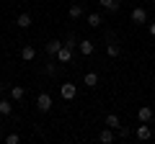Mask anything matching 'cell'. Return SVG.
Masks as SVG:
<instances>
[{"instance_id": "20", "label": "cell", "mask_w": 155, "mask_h": 144, "mask_svg": "<svg viewBox=\"0 0 155 144\" xmlns=\"http://www.w3.org/2000/svg\"><path fill=\"white\" fill-rule=\"evenodd\" d=\"M57 72H60V70H57L54 62H47V64H44V75H47V77H54Z\"/></svg>"}, {"instance_id": "16", "label": "cell", "mask_w": 155, "mask_h": 144, "mask_svg": "<svg viewBox=\"0 0 155 144\" xmlns=\"http://www.w3.org/2000/svg\"><path fill=\"white\" fill-rule=\"evenodd\" d=\"M106 126H109V129H114V131H116V129L122 126V118L116 116V113H109V116H106Z\"/></svg>"}, {"instance_id": "21", "label": "cell", "mask_w": 155, "mask_h": 144, "mask_svg": "<svg viewBox=\"0 0 155 144\" xmlns=\"http://www.w3.org/2000/svg\"><path fill=\"white\" fill-rule=\"evenodd\" d=\"M116 136H119V139H129V129L127 126H119V129H116Z\"/></svg>"}, {"instance_id": "9", "label": "cell", "mask_w": 155, "mask_h": 144, "mask_svg": "<svg viewBox=\"0 0 155 144\" xmlns=\"http://www.w3.org/2000/svg\"><path fill=\"white\" fill-rule=\"evenodd\" d=\"M67 16H70V21H80V18H83V5H80V3H72V5L67 8Z\"/></svg>"}, {"instance_id": "24", "label": "cell", "mask_w": 155, "mask_h": 144, "mask_svg": "<svg viewBox=\"0 0 155 144\" xmlns=\"http://www.w3.org/2000/svg\"><path fill=\"white\" fill-rule=\"evenodd\" d=\"M150 36H153V39H155V21L150 23Z\"/></svg>"}, {"instance_id": "15", "label": "cell", "mask_w": 155, "mask_h": 144, "mask_svg": "<svg viewBox=\"0 0 155 144\" xmlns=\"http://www.w3.org/2000/svg\"><path fill=\"white\" fill-rule=\"evenodd\" d=\"M114 136H116V134H114V129H109V126H106L104 131L98 134V142H104V144H111V142H114Z\"/></svg>"}, {"instance_id": "4", "label": "cell", "mask_w": 155, "mask_h": 144, "mask_svg": "<svg viewBox=\"0 0 155 144\" xmlns=\"http://www.w3.org/2000/svg\"><path fill=\"white\" fill-rule=\"evenodd\" d=\"M129 21L134 23V26H142V23H147V11H145L142 5H137L132 11V16H129Z\"/></svg>"}, {"instance_id": "25", "label": "cell", "mask_w": 155, "mask_h": 144, "mask_svg": "<svg viewBox=\"0 0 155 144\" xmlns=\"http://www.w3.org/2000/svg\"><path fill=\"white\" fill-rule=\"evenodd\" d=\"M0 139H3V126H0Z\"/></svg>"}, {"instance_id": "19", "label": "cell", "mask_w": 155, "mask_h": 144, "mask_svg": "<svg viewBox=\"0 0 155 144\" xmlns=\"http://www.w3.org/2000/svg\"><path fill=\"white\" fill-rule=\"evenodd\" d=\"M11 113H13L11 100H0V116H11Z\"/></svg>"}, {"instance_id": "12", "label": "cell", "mask_w": 155, "mask_h": 144, "mask_svg": "<svg viewBox=\"0 0 155 144\" xmlns=\"http://www.w3.org/2000/svg\"><path fill=\"white\" fill-rule=\"evenodd\" d=\"M98 5L104 8V11H109V13H116L122 3H119V0H98Z\"/></svg>"}, {"instance_id": "18", "label": "cell", "mask_w": 155, "mask_h": 144, "mask_svg": "<svg viewBox=\"0 0 155 144\" xmlns=\"http://www.w3.org/2000/svg\"><path fill=\"white\" fill-rule=\"evenodd\" d=\"M16 26L18 28H28L31 26V16H28V13H21V16L16 18Z\"/></svg>"}, {"instance_id": "6", "label": "cell", "mask_w": 155, "mask_h": 144, "mask_svg": "<svg viewBox=\"0 0 155 144\" xmlns=\"http://www.w3.org/2000/svg\"><path fill=\"white\" fill-rule=\"evenodd\" d=\"M153 113H155V108H153V105H142V108L137 111V118H140L142 124H153V118H155Z\"/></svg>"}, {"instance_id": "27", "label": "cell", "mask_w": 155, "mask_h": 144, "mask_svg": "<svg viewBox=\"0 0 155 144\" xmlns=\"http://www.w3.org/2000/svg\"><path fill=\"white\" fill-rule=\"evenodd\" d=\"M119 3H127V0H119Z\"/></svg>"}, {"instance_id": "1", "label": "cell", "mask_w": 155, "mask_h": 144, "mask_svg": "<svg viewBox=\"0 0 155 144\" xmlns=\"http://www.w3.org/2000/svg\"><path fill=\"white\" fill-rule=\"evenodd\" d=\"M60 95H62V100H75L78 98V85L75 83H62L60 85Z\"/></svg>"}, {"instance_id": "26", "label": "cell", "mask_w": 155, "mask_h": 144, "mask_svg": "<svg viewBox=\"0 0 155 144\" xmlns=\"http://www.w3.org/2000/svg\"><path fill=\"white\" fill-rule=\"evenodd\" d=\"M153 129H155V118H153Z\"/></svg>"}, {"instance_id": "13", "label": "cell", "mask_w": 155, "mask_h": 144, "mask_svg": "<svg viewBox=\"0 0 155 144\" xmlns=\"http://www.w3.org/2000/svg\"><path fill=\"white\" fill-rule=\"evenodd\" d=\"M83 85H88V88H98V72H85V75H83Z\"/></svg>"}, {"instance_id": "3", "label": "cell", "mask_w": 155, "mask_h": 144, "mask_svg": "<svg viewBox=\"0 0 155 144\" xmlns=\"http://www.w3.org/2000/svg\"><path fill=\"white\" fill-rule=\"evenodd\" d=\"M153 131H155V129L150 126V124H142V121H140V126L134 129V136H137L140 142H147V139L153 136Z\"/></svg>"}, {"instance_id": "28", "label": "cell", "mask_w": 155, "mask_h": 144, "mask_svg": "<svg viewBox=\"0 0 155 144\" xmlns=\"http://www.w3.org/2000/svg\"><path fill=\"white\" fill-rule=\"evenodd\" d=\"M153 108H155V100H153Z\"/></svg>"}, {"instance_id": "7", "label": "cell", "mask_w": 155, "mask_h": 144, "mask_svg": "<svg viewBox=\"0 0 155 144\" xmlns=\"http://www.w3.org/2000/svg\"><path fill=\"white\" fill-rule=\"evenodd\" d=\"M54 59L60 62V64H70V62H72V49H70V46H65V44H62V49L57 52V57H54Z\"/></svg>"}, {"instance_id": "14", "label": "cell", "mask_w": 155, "mask_h": 144, "mask_svg": "<svg viewBox=\"0 0 155 144\" xmlns=\"http://www.w3.org/2000/svg\"><path fill=\"white\" fill-rule=\"evenodd\" d=\"M78 49H80V54H83V57H91L96 46H93V41H88V39H85V41H80V44H78Z\"/></svg>"}, {"instance_id": "22", "label": "cell", "mask_w": 155, "mask_h": 144, "mask_svg": "<svg viewBox=\"0 0 155 144\" xmlns=\"http://www.w3.org/2000/svg\"><path fill=\"white\" fill-rule=\"evenodd\" d=\"M78 44H80V41H78L75 36H72V33H70V36H67V39H65V46H70V49H75Z\"/></svg>"}, {"instance_id": "10", "label": "cell", "mask_w": 155, "mask_h": 144, "mask_svg": "<svg viewBox=\"0 0 155 144\" xmlns=\"http://www.w3.org/2000/svg\"><path fill=\"white\" fill-rule=\"evenodd\" d=\"M62 44H65V41H60V39L47 41V57H57V52L62 49Z\"/></svg>"}, {"instance_id": "11", "label": "cell", "mask_w": 155, "mask_h": 144, "mask_svg": "<svg viewBox=\"0 0 155 144\" xmlns=\"http://www.w3.org/2000/svg\"><path fill=\"white\" fill-rule=\"evenodd\" d=\"M21 59H23V62H34V59H36V49H34L31 44H26V46L21 49Z\"/></svg>"}, {"instance_id": "8", "label": "cell", "mask_w": 155, "mask_h": 144, "mask_svg": "<svg viewBox=\"0 0 155 144\" xmlns=\"http://www.w3.org/2000/svg\"><path fill=\"white\" fill-rule=\"evenodd\" d=\"M23 98H26V88L23 85H11V100L13 103H21Z\"/></svg>"}, {"instance_id": "29", "label": "cell", "mask_w": 155, "mask_h": 144, "mask_svg": "<svg viewBox=\"0 0 155 144\" xmlns=\"http://www.w3.org/2000/svg\"><path fill=\"white\" fill-rule=\"evenodd\" d=\"M153 3H155V0H153Z\"/></svg>"}, {"instance_id": "17", "label": "cell", "mask_w": 155, "mask_h": 144, "mask_svg": "<svg viewBox=\"0 0 155 144\" xmlns=\"http://www.w3.org/2000/svg\"><path fill=\"white\" fill-rule=\"evenodd\" d=\"M101 23H104V16L101 13H88V26L91 28H98Z\"/></svg>"}, {"instance_id": "2", "label": "cell", "mask_w": 155, "mask_h": 144, "mask_svg": "<svg viewBox=\"0 0 155 144\" xmlns=\"http://www.w3.org/2000/svg\"><path fill=\"white\" fill-rule=\"evenodd\" d=\"M36 108H39L41 113H49V111H52V95H49V93H39V95H36Z\"/></svg>"}, {"instance_id": "5", "label": "cell", "mask_w": 155, "mask_h": 144, "mask_svg": "<svg viewBox=\"0 0 155 144\" xmlns=\"http://www.w3.org/2000/svg\"><path fill=\"white\" fill-rule=\"evenodd\" d=\"M106 41H109V44H106V57H109V59H116V57L122 54L119 41H116V39H106Z\"/></svg>"}, {"instance_id": "23", "label": "cell", "mask_w": 155, "mask_h": 144, "mask_svg": "<svg viewBox=\"0 0 155 144\" xmlns=\"http://www.w3.org/2000/svg\"><path fill=\"white\" fill-rule=\"evenodd\" d=\"M5 144H21V136H18V134H8V136H5Z\"/></svg>"}]
</instances>
